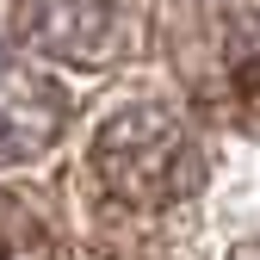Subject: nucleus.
Returning a JSON list of instances; mask_svg holds the SVG:
<instances>
[{"mask_svg":"<svg viewBox=\"0 0 260 260\" xmlns=\"http://www.w3.org/2000/svg\"><path fill=\"white\" fill-rule=\"evenodd\" d=\"M161 38L199 106L230 124H260V0H174Z\"/></svg>","mask_w":260,"mask_h":260,"instance_id":"obj_1","label":"nucleus"},{"mask_svg":"<svg viewBox=\"0 0 260 260\" xmlns=\"http://www.w3.org/2000/svg\"><path fill=\"white\" fill-rule=\"evenodd\" d=\"M87 161H93V180L130 211L186 205L211 174L199 130L168 106H124L118 118H106Z\"/></svg>","mask_w":260,"mask_h":260,"instance_id":"obj_2","label":"nucleus"},{"mask_svg":"<svg viewBox=\"0 0 260 260\" xmlns=\"http://www.w3.org/2000/svg\"><path fill=\"white\" fill-rule=\"evenodd\" d=\"M13 38L62 69H106L124 50V0H13Z\"/></svg>","mask_w":260,"mask_h":260,"instance_id":"obj_3","label":"nucleus"},{"mask_svg":"<svg viewBox=\"0 0 260 260\" xmlns=\"http://www.w3.org/2000/svg\"><path fill=\"white\" fill-rule=\"evenodd\" d=\"M69 124V100L62 87L0 38V168H25V161L50 155V143Z\"/></svg>","mask_w":260,"mask_h":260,"instance_id":"obj_4","label":"nucleus"},{"mask_svg":"<svg viewBox=\"0 0 260 260\" xmlns=\"http://www.w3.org/2000/svg\"><path fill=\"white\" fill-rule=\"evenodd\" d=\"M7 248H13V236H7V217H0V254H7Z\"/></svg>","mask_w":260,"mask_h":260,"instance_id":"obj_5","label":"nucleus"},{"mask_svg":"<svg viewBox=\"0 0 260 260\" xmlns=\"http://www.w3.org/2000/svg\"><path fill=\"white\" fill-rule=\"evenodd\" d=\"M236 260H260V248H242V254H236Z\"/></svg>","mask_w":260,"mask_h":260,"instance_id":"obj_6","label":"nucleus"}]
</instances>
